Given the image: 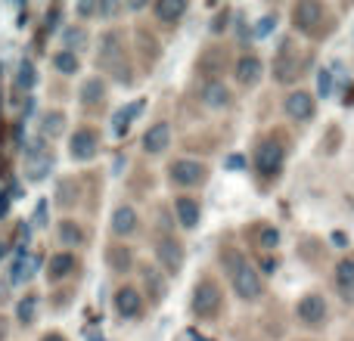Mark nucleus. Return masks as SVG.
I'll list each match as a JSON object with an SVG mask.
<instances>
[{"label": "nucleus", "mask_w": 354, "mask_h": 341, "mask_svg": "<svg viewBox=\"0 0 354 341\" xmlns=\"http://www.w3.org/2000/svg\"><path fill=\"white\" fill-rule=\"evenodd\" d=\"M224 264L230 270V286L243 301H255L261 295V276L258 270L245 261L239 251H224Z\"/></svg>", "instance_id": "nucleus-1"}, {"label": "nucleus", "mask_w": 354, "mask_h": 341, "mask_svg": "<svg viewBox=\"0 0 354 341\" xmlns=\"http://www.w3.org/2000/svg\"><path fill=\"white\" fill-rule=\"evenodd\" d=\"M221 311V289L212 280H202L193 292V313L196 317H214Z\"/></svg>", "instance_id": "nucleus-2"}, {"label": "nucleus", "mask_w": 354, "mask_h": 341, "mask_svg": "<svg viewBox=\"0 0 354 341\" xmlns=\"http://www.w3.org/2000/svg\"><path fill=\"white\" fill-rule=\"evenodd\" d=\"M283 159H286V149H283L277 140H264L261 146L255 149V165L264 177H274L277 170L283 168Z\"/></svg>", "instance_id": "nucleus-3"}, {"label": "nucleus", "mask_w": 354, "mask_h": 341, "mask_svg": "<svg viewBox=\"0 0 354 341\" xmlns=\"http://www.w3.org/2000/svg\"><path fill=\"white\" fill-rule=\"evenodd\" d=\"M168 174H171V180L180 183V186H199V183L205 180V168L193 159H177L174 165L168 168Z\"/></svg>", "instance_id": "nucleus-4"}, {"label": "nucleus", "mask_w": 354, "mask_h": 341, "mask_svg": "<svg viewBox=\"0 0 354 341\" xmlns=\"http://www.w3.org/2000/svg\"><path fill=\"white\" fill-rule=\"evenodd\" d=\"M320 16H324V6H320L317 0H301V3H295V10H292V22L299 25L301 31H311L314 25L320 22Z\"/></svg>", "instance_id": "nucleus-5"}, {"label": "nucleus", "mask_w": 354, "mask_h": 341, "mask_svg": "<svg viewBox=\"0 0 354 341\" xmlns=\"http://www.w3.org/2000/svg\"><path fill=\"white\" fill-rule=\"evenodd\" d=\"M299 317L301 323L308 326H317L326 320V301L320 298V295H305V298L299 301Z\"/></svg>", "instance_id": "nucleus-6"}, {"label": "nucleus", "mask_w": 354, "mask_h": 341, "mask_svg": "<svg viewBox=\"0 0 354 341\" xmlns=\"http://www.w3.org/2000/svg\"><path fill=\"white\" fill-rule=\"evenodd\" d=\"M156 255H159L162 267L168 270V273H177L183 264V249L174 242V239H162L159 245H156Z\"/></svg>", "instance_id": "nucleus-7"}, {"label": "nucleus", "mask_w": 354, "mask_h": 341, "mask_svg": "<svg viewBox=\"0 0 354 341\" xmlns=\"http://www.w3.org/2000/svg\"><path fill=\"white\" fill-rule=\"evenodd\" d=\"M115 311L122 313V317H140V311H143L140 292H137V289H131V286L118 289V295H115Z\"/></svg>", "instance_id": "nucleus-8"}, {"label": "nucleus", "mask_w": 354, "mask_h": 341, "mask_svg": "<svg viewBox=\"0 0 354 341\" xmlns=\"http://www.w3.org/2000/svg\"><path fill=\"white\" fill-rule=\"evenodd\" d=\"M168 140H171V128H168L165 121H156L153 128L143 134V149H147L149 155H156L168 146Z\"/></svg>", "instance_id": "nucleus-9"}, {"label": "nucleus", "mask_w": 354, "mask_h": 341, "mask_svg": "<svg viewBox=\"0 0 354 341\" xmlns=\"http://www.w3.org/2000/svg\"><path fill=\"white\" fill-rule=\"evenodd\" d=\"M202 103L212 106V109H224V106L230 103V90H227L218 78H208L205 84H202Z\"/></svg>", "instance_id": "nucleus-10"}, {"label": "nucleus", "mask_w": 354, "mask_h": 341, "mask_svg": "<svg viewBox=\"0 0 354 341\" xmlns=\"http://www.w3.org/2000/svg\"><path fill=\"white\" fill-rule=\"evenodd\" d=\"M286 115L295 118V121H305V118H311L314 115L311 93H292V97H286Z\"/></svg>", "instance_id": "nucleus-11"}, {"label": "nucleus", "mask_w": 354, "mask_h": 341, "mask_svg": "<svg viewBox=\"0 0 354 341\" xmlns=\"http://www.w3.org/2000/svg\"><path fill=\"white\" fill-rule=\"evenodd\" d=\"M336 286L345 301H354V257H342L336 264Z\"/></svg>", "instance_id": "nucleus-12"}, {"label": "nucleus", "mask_w": 354, "mask_h": 341, "mask_svg": "<svg viewBox=\"0 0 354 341\" xmlns=\"http://www.w3.org/2000/svg\"><path fill=\"white\" fill-rule=\"evenodd\" d=\"M93 153H97V134L93 130H78V134L72 137V155L75 159H93Z\"/></svg>", "instance_id": "nucleus-13"}, {"label": "nucleus", "mask_w": 354, "mask_h": 341, "mask_svg": "<svg viewBox=\"0 0 354 341\" xmlns=\"http://www.w3.org/2000/svg\"><path fill=\"white\" fill-rule=\"evenodd\" d=\"M174 211H177V220H180V226H187V230H193V226H199V205H196V199H177L174 202Z\"/></svg>", "instance_id": "nucleus-14"}, {"label": "nucleus", "mask_w": 354, "mask_h": 341, "mask_svg": "<svg viewBox=\"0 0 354 341\" xmlns=\"http://www.w3.org/2000/svg\"><path fill=\"white\" fill-rule=\"evenodd\" d=\"M112 230L118 233V236H128V233L137 230V211L131 205H122L115 214H112Z\"/></svg>", "instance_id": "nucleus-15"}, {"label": "nucleus", "mask_w": 354, "mask_h": 341, "mask_svg": "<svg viewBox=\"0 0 354 341\" xmlns=\"http://www.w3.org/2000/svg\"><path fill=\"white\" fill-rule=\"evenodd\" d=\"M236 78H239V84H255V81L261 78V59L243 56V59L236 62Z\"/></svg>", "instance_id": "nucleus-16"}, {"label": "nucleus", "mask_w": 354, "mask_h": 341, "mask_svg": "<svg viewBox=\"0 0 354 341\" xmlns=\"http://www.w3.org/2000/svg\"><path fill=\"white\" fill-rule=\"evenodd\" d=\"M75 270V257L68 255V251H62V255H53L47 264V276L50 280H62V276H68Z\"/></svg>", "instance_id": "nucleus-17"}, {"label": "nucleus", "mask_w": 354, "mask_h": 341, "mask_svg": "<svg viewBox=\"0 0 354 341\" xmlns=\"http://www.w3.org/2000/svg\"><path fill=\"white\" fill-rule=\"evenodd\" d=\"M183 12H187L183 0H162V3H156V16H159L162 22H177Z\"/></svg>", "instance_id": "nucleus-18"}, {"label": "nucleus", "mask_w": 354, "mask_h": 341, "mask_svg": "<svg viewBox=\"0 0 354 341\" xmlns=\"http://www.w3.org/2000/svg\"><path fill=\"white\" fill-rule=\"evenodd\" d=\"M106 261H109V267L115 270V273H128L131 270V251L124 249V245H112L109 255H106Z\"/></svg>", "instance_id": "nucleus-19"}, {"label": "nucleus", "mask_w": 354, "mask_h": 341, "mask_svg": "<svg viewBox=\"0 0 354 341\" xmlns=\"http://www.w3.org/2000/svg\"><path fill=\"white\" fill-rule=\"evenodd\" d=\"M53 66L59 68L62 75H75V72H78V56H75L72 50H62V53H56Z\"/></svg>", "instance_id": "nucleus-20"}, {"label": "nucleus", "mask_w": 354, "mask_h": 341, "mask_svg": "<svg viewBox=\"0 0 354 341\" xmlns=\"http://www.w3.org/2000/svg\"><path fill=\"white\" fill-rule=\"evenodd\" d=\"M103 93H106V87H103V81L100 78H91L84 87H81V99H84V103H100Z\"/></svg>", "instance_id": "nucleus-21"}, {"label": "nucleus", "mask_w": 354, "mask_h": 341, "mask_svg": "<svg viewBox=\"0 0 354 341\" xmlns=\"http://www.w3.org/2000/svg\"><path fill=\"white\" fill-rule=\"evenodd\" d=\"M59 239H62V245H81L84 233H81L78 226L72 224V220H62V226H59Z\"/></svg>", "instance_id": "nucleus-22"}, {"label": "nucleus", "mask_w": 354, "mask_h": 341, "mask_svg": "<svg viewBox=\"0 0 354 341\" xmlns=\"http://www.w3.org/2000/svg\"><path fill=\"white\" fill-rule=\"evenodd\" d=\"M140 109H143L140 103H131L128 109H122V112H118V115H115V130H118V134H124V130H128V121H131V118H134Z\"/></svg>", "instance_id": "nucleus-23"}, {"label": "nucleus", "mask_w": 354, "mask_h": 341, "mask_svg": "<svg viewBox=\"0 0 354 341\" xmlns=\"http://www.w3.org/2000/svg\"><path fill=\"white\" fill-rule=\"evenodd\" d=\"M62 124H66L62 112H50V115L44 118V134H47V137H56V134L62 130Z\"/></svg>", "instance_id": "nucleus-24"}, {"label": "nucleus", "mask_w": 354, "mask_h": 341, "mask_svg": "<svg viewBox=\"0 0 354 341\" xmlns=\"http://www.w3.org/2000/svg\"><path fill=\"white\" fill-rule=\"evenodd\" d=\"M35 66H31L28 59L22 62V66H19V87H25V90H28V87H35Z\"/></svg>", "instance_id": "nucleus-25"}, {"label": "nucleus", "mask_w": 354, "mask_h": 341, "mask_svg": "<svg viewBox=\"0 0 354 341\" xmlns=\"http://www.w3.org/2000/svg\"><path fill=\"white\" fill-rule=\"evenodd\" d=\"M35 307H37V298L35 295H28V298L22 301V304H19V320H22V323H31V320H35Z\"/></svg>", "instance_id": "nucleus-26"}, {"label": "nucleus", "mask_w": 354, "mask_h": 341, "mask_svg": "<svg viewBox=\"0 0 354 341\" xmlns=\"http://www.w3.org/2000/svg\"><path fill=\"white\" fill-rule=\"evenodd\" d=\"M270 28H274V16L261 19V22L255 25V37H264V35H270Z\"/></svg>", "instance_id": "nucleus-27"}, {"label": "nucleus", "mask_w": 354, "mask_h": 341, "mask_svg": "<svg viewBox=\"0 0 354 341\" xmlns=\"http://www.w3.org/2000/svg\"><path fill=\"white\" fill-rule=\"evenodd\" d=\"M277 230H264L261 233V249H277Z\"/></svg>", "instance_id": "nucleus-28"}, {"label": "nucleus", "mask_w": 354, "mask_h": 341, "mask_svg": "<svg viewBox=\"0 0 354 341\" xmlns=\"http://www.w3.org/2000/svg\"><path fill=\"white\" fill-rule=\"evenodd\" d=\"M320 93H330V72H320Z\"/></svg>", "instance_id": "nucleus-29"}, {"label": "nucleus", "mask_w": 354, "mask_h": 341, "mask_svg": "<svg viewBox=\"0 0 354 341\" xmlns=\"http://www.w3.org/2000/svg\"><path fill=\"white\" fill-rule=\"evenodd\" d=\"M78 12H81V16H91L93 6H91V3H81V6H78Z\"/></svg>", "instance_id": "nucleus-30"}, {"label": "nucleus", "mask_w": 354, "mask_h": 341, "mask_svg": "<svg viewBox=\"0 0 354 341\" xmlns=\"http://www.w3.org/2000/svg\"><path fill=\"white\" fill-rule=\"evenodd\" d=\"M44 341H66V338H59V335H47Z\"/></svg>", "instance_id": "nucleus-31"}]
</instances>
